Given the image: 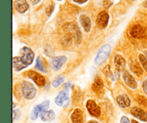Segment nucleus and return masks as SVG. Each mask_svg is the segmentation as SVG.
I'll return each instance as SVG.
<instances>
[{"instance_id":"nucleus-1","label":"nucleus","mask_w":147,"mask_h":123,"mask_svg":"<svg viewBox=\"0 0 147 123\" xmlns=\"http://www.w3.org/2000/svg\"><path fill=\"white\" fill-rule=\"evenodd\" d=\"M20 57H13V67L15 71H20L31 64L34 60V54L30 48L24 47L20 50Z\"/></svg>"},{"instance_id":"nucleus-2","label":"nucleus","mask_w":147,"mask_h":123,"mask_svg":"<svg viewBox=\"0 0 147 123\" xmlns=\"http://www.w3.org/2000/svg\"><path fill=\"white\" fill-rule=\"evenodd\" d=\"M111 52V47L109 44L103 45L101 48L100 49L99 51L98 52L97 56L95 59V62L98 65H100L103 64L105 61L108 59L109 55Z\"/></svg>"},{"instance_id":"nucleus-3","label":"nucleus","mask_w":147,"mask_h":123,"mask_svg":"<svg viewBox=\"0 0 147 123\" xmlns=\"http://www.w3.org/2000/svg\"><path fill=\"white\" fill-rule=\"evenodd\" d=\"M36 93H37V90L32 84L28 82H23L22 94L24 98L27 100H31L34 98Z\"/></svg>"},{"instance_id":"nucleus-4","label":"nucleus","mask_w":147,"mask_h":123,"mask_svg":"<svg viewBox=\"0 0 147 123\" xmlns=\"http://www.w3.org/2000/svg\"><path fill=\"white\" fill-rule=\"evenodd\" d=\"M50 105V101L49 100H46V101L43 102L41 104H38L36 106L34 109H33L32 112L31 113V119L32 120H37V117L39 114H41L42 112L45 111H47V108Z\"/></svg>"},{"instance_id":"nucleus-5","label":"nucleus","mask_w":147,"mask_h":123,"mask_svg":"<svg viewBox=\"0 0 147 123\" xmlns=\"http://www.w3.org/2000/svg\"><path fill=\"white\" fill-rule=\"evenodd\" d=\"M27 76L29 78L32 79L34 82L36 83L39 87H43L45 84V79L42 75L40 74L39 73L36 72L34 71H29L27 72Z\"/></svg>"},{"instance_id":"nucleus-6","label":"nucleus","mask_w":147,"mask_h":123,"mask_svg":"<svg viewBox=\"0 0 147 123\" xmlns=\"http://www.w3.org/2000/svg\"><path fill=\"white\" fill-rule=\"evenodd\" d=\"M130 34L134 38L143 39L146 34V29L139 24H136L131 29Z\"/></svg>"},{"instance_id":"nucleus-7","label":"nucleus","mask_w":147,"mask_h":123,"mask_svg":"<svg viewBox=\"0 0 147 123\" xmlns=\"http://www.w3.org/2000/svg\"><path fill=\"white\" fill-rule=\"evenodd\" d=\"M86 107H87L88 111L89 112L90 115L96 117H98L100 115V107H99V106H98V104L93 100H88L87 102H86Z\"/></svg>"},{"instance_id":"nucleus-8","label":"nucleus","mask_w":147,"mask_h":123,"mask_svg":"<svg viewBox=\"0 0 147 123\" xmlns=\"http://www.w3.org/2000/svg\"><path fill=\"white\" fill-rule=\"evenodd\" d=\"M67 61V57L65 56H59L54 57L51 60V67L54 71H57L60 70L62 67Z\"/></svg>"},{"instance_id":"nucleus-9","label":"nucleus","mask_w":147,"mask_h":123,"mask_svg":"<svg viewBox=\"0 0 147 123\" xmlns=\"http://www.w3.org/2000/svg\"><path fill=\"white\" fill-rule=\"evenodd\" d=\"M55 103L58 106H65L67 107L69 105L70 100L68 97V93L67 91H61L57 97L55 98Z\"/></svg>"},{"instance_id":"nucleus-10","label":"nucleus","mask_w":147,"mask_h":123,"mask_svg":"<svg viewBox=\"0 0 147 123\" xmlns=\"http://www.w3.org/2000/svg\"><path fill=\"white\" fill-rule=\"evenodd\" d=\"M109 20V15L106 11H103L98 14L96 19L98 26L101 29H105L108 25Z\"/></svg>"},{"instance_id":"nucleus-11","label":"nucleus","mask_w":147,"mask_h":123,"mask_svg":"<svg viewBox=\"0 0 147 123\" xmlns=\"http://www.w3.org/2000/svg\"><path fill=\"white\" fill-rule=\"evenodd\" d=\"M123 80H124L126 85L130 87L131 89H136L137 87V83H136V80L128 72H125L123 73Z\"/></svg>"},{"instance_id":"nucleus-12","label":"nucleus","mask_w":147,"mask_h":123,"mask_svg":"<svg viewBox=\"0 0 147 123\" xmlns=\"http://www.w3.org/2000/svg\"><path fill=\"white\" fill-rule=\"evenodd\" d=\"M70 119H71L72 123H83V112L81 110L78 108L74 110V111L72 112Z\"/></svg>"},{"instance_id":"nucleus-13","label":"nucleus","mask_w":147,"mask_h":123,"mask_svg":"<svg viewBox=\"0 0 147 123\" xmlns=\"http://www.w3.org/2000/svg\"><path fill=\"white\" fill-rule=\"evenodd\" d=\"M14 5L16 9L20 13L25 12L29 8V5L26 0H15Z\"/></svg>"},{"instance_id":"nucleus-14","label":"nucleus","mask_w":147,"mask_h":123,"mask_svg":"<svg viewBox=\"0 0 147 123\" xmlns=\"http://www.w3.org/2000/svg\"><path fill=\"white\" fill-rule=\"evenodd\" d=\"M132 115L134 116L136 118L142 120V121H146L147 120V114L144 112L143 110L139 108V107H134L131 111Z\"/></svg>"},{"instance_id":"nucleus-15","label":"nucleus","mask_w":147,"mask_h":123,"mask_svg":"<svg viewBox=\"0 0 147 123\" xmlns=\"http://www.w3.org/2000/svg\"><path fill=\"white\" fill-rule=\"evenodd\" d=\"M92 89L97 94H100V93L103 92V82L99 77H97L95 79L94 82L92 84Z\"/></svg>"},{"instance_id":"nucleus-16","label":"nucleus","mask_w":147,"mask_h":123,"mask_svg":"<svg viewBox=\"0 0 147 123\" xmlns=\"http://www.w3.org/2000/svg\"><path fill=\"white\" fill-rule=\"evenodd\" d=\"M118 104L122 108H126L129 107L131 104V100L127 95H120L116 98Z\"/></svg>"},{"instance_id":"nucleus-17","label":"nucleus","mask_w":147,"mask_h":123,"mask_svg":"<svg viewBox=\"0 0 147 123\" xmlns=\"http://www.w3.org/2000/svg\"><path fill=\"white\" fill-rule=\"evenodd\" d=\"M80 21L85 31L86 32H89L90 30V27H91V23H90V18L88 16L83 14V15L80 17Z\"/></svg>"},{"instance_id":"nucleus-18","label":"nucleus","mask_w":147,"mask_h":123,"mask_svg":"<svg viewBox=\"0 0 147 123\" xmlns=\"http://www.w3.org/2000/svg\"><path fill=\"white\" fill-rule=\"evenodd\" d=\"M114 64L116 65V68L119 71H122L124 70L125 66H126V61L125 59L120 55H116L114 58Z\"/></svg>"},{"instance_id":"nucleus-19","label":"nucleus","mask_w":147,"mask_h":123,"mask_svg":"<svg viewBox=\"0 0 147 123\" xmlns=\"http://www.w3.org/2000/svg\"><path fill=\"white\" fill-rule=\"evenodd\" d=\"M129 66H130V69L135 74L138 76H141L143 74V70L139 65V64L136 61H131L129 63Z\"/></svg>"},{"instance_id":"nucleus-20","label":"nucleus","mask_w":147,"mask_h":123,"mask_svg":"<svg viewBox=\"0 0 147 123\" xmlns=\"http://www.w3.org/2000/svg\"><path fill=\"white\" fill-rule=\"evenodd\" d=\"M55 114L52 110H47L40 114V118L43 121H52L55 119Z\"/></svg>"},{"instance_id":"nucleus-21","label":"nucleus","mask_w":147,"mask_h":123,"mask_svg":"<svg viewBox=\"0 0 147 123\" xmlns=\"http://www.w3.org/2000/svg\"><path fill=\"white\" fill-rule=\"evenodd\" d=\"M35 68L37 69V70H40L41 72H46L45 68L44 65L42 64V62L41 61V59H40V57H37V58Z\"/></svg>"},{"instance_id":"nucleus-22","label":"nucleus","mask_w":147,"mask_h":123,"mask_svg":"<svg viewBox=\"0 0 147 123\" xmlns=\"http://www.w3.org/2000/svg\"><path fill=\"white\" fill-rule=\"evenodd\" d=\"M139 60H140L142 64L143 65L145 71L147 72V59L146 58V57H145V56H144L143 54H140L139 55Z\"/></svg>"},{"instance_id":"nucleus-23","label":"nucleus","mask_w":147,"mask_h":123,"mask_svg":"<svg viewBox=\"0 0 147 123\" xmlns=\"http://www.w3.org/2000/svg\"><path fill=\"white\" fill-rule=\"evenodd\" d=\"M63 81H64V77H63V76H59L58 77H57V78L53 82V87H58L62 82H63Z\"/></svg>"},{"instance_id":"nucleus-24","label":"nucleus","mask_w":147,"mask_h":123,"mask_svg":"<svg viewBox=\"0 0 147 123\" xmlns=\"http://www.w3.org/2000/svg\"><path fill=\"white\" fill-rule=\"evenodd\" d=\"M139 104L144 106H147V99L144 97L143 96H139V99H138Z\"/></svg>"},{"instance_id":"nucleus-25","label":"nucleus","mask_w":147,"mask_h":123,"mask_svg":"<svg viewBox=\"0 0 147 123\" xmlns=\"http://www.w3.org/2000/svg\"><path fill=\"white\" fill-rule=\"evenodd\" d=\"M112 1L111 0H103V6L104 7V9H109V7L112 5Z\"/></svg>"},{"instance_id":"nucleus-26","label":"nucleus","mask_w":147,"mask_h":123,"mask_svg":"<svg viewBox=\"0 0 147 123\" xmlns=\"http://www.w3.org/2000/svg\"><path fill=\"white\" fill-rule=\"evenodd\" d=\"M104 73L107 77H111V72L110 70V66H106V68L104 69Z\"/></svg>"},{"instance_id":"nucleus-27","label":"nucleus","mask_w":147,"mask_h":123,"mask_svg":"<svg viewBox=\"0 0 147 123\" xmlns=\"http://www.w3.org/2000/svg\"><path fill=\"white\" fill-rule=\"evenodd\" d=\"M53 9H54V6H53H53H52V5L49 6V7H47V9H46V12H47V15L50 16V14H51V13L53 11Z\"/></svg>"},{"instance_id":"nucleus-28","label":"nucleus","mask_w":147,"mask_h":123,"mask_svg":"<svg viewBox=\"0 0 147 123\" xmlns=\"http://www.w3.org/2000/svg\"><path fill=\"white\" fill-rule=\"evenodd\" d=\"M20 111H19V110H17V111H16V110H13V112H12V117H13V121H14V120H16V118H17V117H17V115H20Z\"/></svg>"},{"instance_id":"nucleus-29","label":"nucleus","mask_w":147,"mask_h":123,"mask_svg":"<svg viewBox=\"0 0 147 123\" xmlns=\"http://www.w3.org/2000/svg\"><path fill=\"white\" fill-rule=\"evenodd\" d=\"M121 123H130V122L128 117H126V116H123L121 119Z\"/></svg>"},{"instance_id":"nucleus-30","label":"nucleus","mask_w":147,"mask_h":123,"mask_svg":"<svg viewBox=\"0 0 147 123\" xmlns=\"http://www.w3.org/2000/svg\"><path fill=\"white\" fill-rule=\"evenodd\" d=\"M143 89L144 92L146 93V94L147 95V80H144L143 82Z\"/></svg>"},{"instance_id":"nucleus-31","label":"nucleus","mask_w":147,"mask_h":123,"mask_svg":"<svg viewBox=\"0 0 147 123\" xmlns=\"http://www.w3.org/2000/svg\"><path fill=\"white\" fill-rule=\"evenodd\" d=\"M73 1L77 3H79V4H83V3L86 2L88 0H73Z\"/></svg>"},{"instance_id":"nucleus-32","label":"nucleus","mask_w":147,"mask_h":123,"mask_svg":"<svg viewBox=\"0 0 147 123\" xmlns=\"http://www.w3.org/2000/svg\"><path fill=\"white\" fill-rule=\"evenodd\" d=\"M40 1V0H31V2L32 4H34V5H35V4H37V3H39Z\"/></svg>"},{"instance_id":"nucleus-33","label":"nucleus","mask_w":147,"mask_h":123,"mask_svg":"<svg viewBox=\"0 0 147 123\" xmlns=\"http://www.w3.org/2000/svg\"><path fill=\"white\" fill-rule=\"evenodd\" d=\"M88 123H98V122L96 121H94V120H91V121H89Z\"/></svg>"},{"instance_id":"nucleus-34","label":"nucleus","mask_w":147,"mask_h":123,"mask_svg":"<svg viewBox=\"0 0 147 123\" xmlns=\"http://www.w3.org/2000/svg\"><path fill=\"white\" fill-rule=\"evenodd\" d=\"M131 122H132V123H139V122H136V120H132V121H131Z\"/></svg>"},{"instance_id":"nucleus-35","label":"nucleus","mask_w":147,"mask_h":123,"mask_svg":"<svg viewBox=\"0 0 147 123\" xmlns=\"http://www.w3.org/2000/svg\"><path fill=\"white\" fill-rule=\"evenodd\" d=\"M144 54H145V57H146V58L147 59V51H144Z\"/></svg>"}]
</instances>
